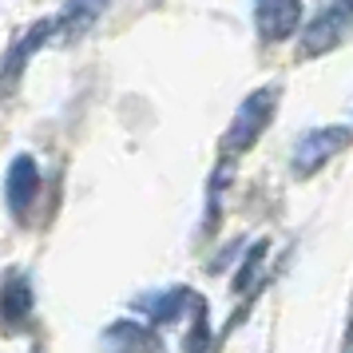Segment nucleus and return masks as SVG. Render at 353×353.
Here are the masks:
<instances>
[{"label":"nucleus","instance_id":"1","mask_svg":"<svg viewBox=\"0 0 353 353\" xmlns=\"http://www.w3.org/2000/svg\"><path fill=\"white\" fill-rule=\"evenodd\" d=\"M274 108H278V88H258V92H250V96L239 103L230 128H226V139H223L226 151L239 155L246 147H254V139L266 131V123H270Z\"/></svg>","mask_w":353,"mask_h":353},{"label":"nucleus","instance_id":"2","mask_svg":"<svg viewBox=\"0 0 353 353\" xmlns=\"http://www.w3.org/2000/svg\"><path fill=\"white\" fill-rule=\"evenodd\" d=\"M353 143V131L341 128V123H330V128H314L305 131L302 139L294 143V175H318L325 163L334 159V155H341L345 147Z\"/></svg>","mask_w":353,"mask_h":353},{"label":"nucleus","instance_id":"3","mask_svg":"<svg viewBox=\"0 0 353 353\" xmlns=\"http://www.w3.org/2000/svg\"><path fill=\"white\" fill-rule=\"evenodd\" d=\"M350 32H353V0H334L302 32V56H321V52L337 48Z\"/></svg>","mask_w":353,"mask_h":353},{"label":"nucleus","instance_id":"4","mask_svg":"<svg viewBox=\"0 0 353 353\" xmlns=\"http://www.w3.org/2000/svg\"><path fill=\"white\" fill-rule=\"evenodd\" d=\"M36 191H40V167H36L32 155H17L8 163V179H4V199H8V210L12 214H24L32 207Z\"/></svg>","mask_w":353,"mask_h":353},{"label":"nucleus","instance_id":"5","mask_svg":"<svg viewBox=\"0 0 353 353\" xmlns=\"http://www.w3.org/2000/svg\"><path fill=\"white\" fill-rule=\"evenodd\" d=\"M298 17H302V0H258L254 4L262 40H286L298 28Z\"/></svg>","mask_w":353,"mask_h":353},{"label":"nucleus","instance_id":"6","mask_svg":"<svg viewBox=\"0 0 353 353\" xmlns=\"http://www.w3.org/2000/svg\"><path fill=\"white\" fill-rule=\"evenodd\" d=\"M108 4H112V0H64V12H60L56 24H60V32H64L68 40H76V36H83L99 17H103Z\"/></svg>","mask_w":353,"mask_h":353},{"label":"nucleus","instance_id":"7","mask_svg":"<svg viewBox=\"0 0 353 353\" xmlns=\"http://www.w3.org/2000/svg\"><path fill=\"white\" fill-rule=\"evenodd\" d=\"M99 350L103 353H143L147 350V334L135 321H115L108 334L99 337Z\"/></svg>","mask_w":353,"mask_h":353},{"label":"nucleus","instance_id":"8","mask_svg":"<svg viewBox=\"0 0 353 353\" xmlns=\"http://www.w3.org/2000/svg\"><path fill=\"white\" fill-rule=\"evenodd\" d=\"M28 314H32V286L12 274L8 286H4V318H8V325H17V321H24Z\"/></svg>","mask_w":353,"mask_h":353},{"label":"nucleus","instance_id":"9","mask_svg":"<svg viewBox=\"0 0 353 353\" xmlns=\"http://www.w3.org/2000/svg\"><path fill=\"white\" fill-rule=\"evenodd\" d=\"M48 36H52V20H40L32 32L24 36V40H20V44H17L12 52H8V72H4V76H8V83L17 80V72H20L24 64H28V56H32V52L40 48V44L48 40Z\"/></svg>","mask_w":353,"mask_h":353},{"label":"nucleus","instance_id":"10","mask_svg":"<svg viewBox=\"0 0 353 353\" xmlns=\"http://www.w3.org/2000/svg\"><path fill=\"white\" fill-rule=\"evenodd\" d=\"M341 353H353V325H350V334H345V350Z\"/></svg>","mask_w":353,"mask_h":353}]
</instances>
